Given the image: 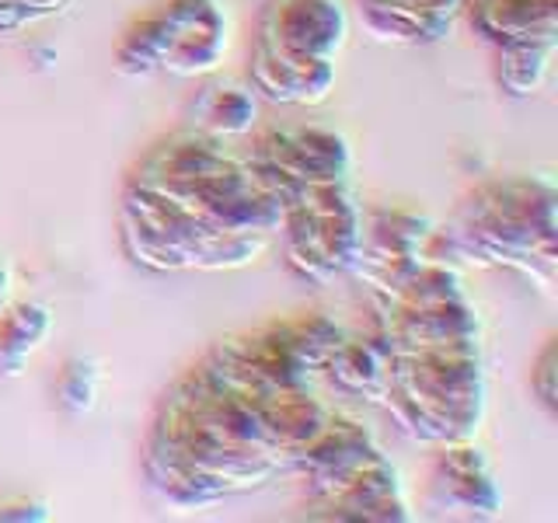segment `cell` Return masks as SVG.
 <instances>
[{
	"mask_svg": "<svg viewBox=\"0 0 558 523\" xmlns=\"http://www.w3.org/2000/svg\"><path fill=\"white\" fill-rule=\"evenodd\" d=\"M122 248L133 262L157 272H220L241 269L269 248L266 238H223L203 227L161 192L130 185L122 192Z\"/></svg>",
	"mask_w": 558,
	"mask_h": 523,
	"instance_id": "3",
	"label": "cell"
},
{
	"mask_svg": "<svg viewBox=\"0 0 558 523\" xmlns=\"http://www.w3.org/2000/svg\"><path fill=\"white\" fill-rule=\"evenodd\" d=\"M464 0H360L366 28L384 42L429 46L450 35Z\"/></svg>",
	"mask_w": 558,
	"mask_h": 523,
	"instance_id": "11",
	"label": "cell"
},
{
	"mask_svg": "<svg viewBox=\"0 0 558 523\" xmlns=\"http://www.w3.org/2000/svg\"><path fill=\"white\" fill-rule=\"evenodd\" d=\"M304 510H307L304 516L311 520H366V523L412 520L405 488H401L398 471L384 453L366 461L339 485H331L325 496L311 499Z\"/></svg>",
	"mask_w": 558,
	"mask_h": 523,
	"instance_id": "9",
	"label": "cell"
},
{
	"mask_svg": "<svg viewBox=\"0 0 558 523\" xmlns=\"http://www.w3.org/2000/svg\"><path fill=\"white\" fill-rule=\"evenodd\" d=\"M11 287H14L11 269H8V262L0 258V311H4V304L11 301Z\"/></svg>",
	"mask_w": 558,
	"mask_h": 523,
	"instance_id": "21",
	"label": "cell"
},
{
	"mask_svg": "<svg viewBox=\"0 0 558 523\" xmlns=\"http://www.w3.org/2000/svg\"><path fill=\"white\" fill-rule=\"evenodd\" d=\"M244 157H248L255 179L269 192H276V196L283 199V206L293 196V188L349 182V171H353L349 144L339 133L322 130V126L262 130Z\"/></svg>",
	"mask_w": 558,
	"mask_h": 523,
	"instance_id": "5",
	"label": "cell"
},
{
	"mask_svg": "<svg viewBox=\"0 0 558 523\" xmlns=\"http://www.w3.org/2000/svg\"><path fill=\"white\" fill-rule=\"evenodd\" d=\"M46 506L32 499H0V520H46Z\"/></svg>",
	"mask_w": 558,
	"mask_h": 523,
	"instance_id": "20",
	"label": "cell"
},
{
	"mask_svg": "<svg viewBox=\"0 0 558 523\" xmlns=\"http://www.w3.org/2000/svg\"><path fill=\"white\" fill-rule=\"evenodd\" d=\"M157 11L165 22L161 70L174 77H199L217 70L227 52V14L220 0H165Z\"/></svg>",
	"mask_w": 558,
	"mask_h": 523,
	"instance_id": "7",
	"label": "cell"
},
{
	"mask_svg": "<svg viewBox=\"0 0 558 523\" xmlns=\"http://www.w3.org/2000/svg\"><path fill=\"white\" fill-rule=\"evenodd\" d=\"M349 17L339 0H269L255 39L311 60H336L345 46Z\"/></svg>",
	"mask_w": 558,
	"mask_h": 523,
	"instance_id": "8",
	"label": "cell"
},
{
	"mask_svg": "<svg viewBox=\"0 0 558 523\" xmlns=\"http://www.w3.org/2000/svg\"><path fill=\"white\" fill-rule=\"evenodd\" d=\"M252 84L269 101L283 105H318L336 87V60H311L283 52L255 39L252 52Z\"/></svg>",
	"mask_w": 558,
	"mask_h": 523,
	"instance_id": "10",
	"label": "cell"
},
{
	"mask_svg": "<svg viewBox=\"0 0 558 523\" xmlns=\"http://www.w3.org/2000/svg\"><path fill=\"white\" fill-rule=\"evenodd\" d=\"M555 206L551 179L513 174L482 182L461 203L453 227L458 252L523 272L548 290L555 279Z\"/></svg>",
	"mask_w": 558,
	"mask_h": 523,
	"instance_id": "1",
	"label": "cell"
},
{
	"mask_svg": "<svg viewBox=\"0 0 558 523\" xmlns=\"http://www.w3.org/2000/svg\"><path fill=\"white\" fill-rule=\"evenodd\" d=\"M426 506L436 516H496L502 510V492L493 478L485 453L471 440L440 443L433 453Z\"/></svg>",
	"mask_w": 558,
	"mask_h": 523,
	"instance_id": "6",
	"label": "cell"
},
{
	"mask_svg": "<svg viewBox=\"0 0 558 523\" xmlns=\"http://www.w3.org/2000/svg\"><path fill=\"white\" fill-rule=\"evenodd\" d=\"M471 25L499 46L520 42H555L558 35V0H464Z\"/></svg>",
	"mask_w": 558,
	"mask_h": 523,
	"instance_id": "12",
	"label": "cell"
},
{
	"mask_svg": "<svg viewBox=\"0 0 558 523\" xmlns=\"http://www.w3.org/2000/svg\"><path fill=\"white\" fill-rule=\"evenodd\" d=\"M555 366H558V353H555V339L545 342V349L537 353L534 360V370H531V391L537 394V401L545 405L551 415L558 409V398H555Z\"/></svg>",
	"mask_w": 558,
	"mask_h": 523,
	"instance_id": "19",
	"label": "cell"
},
{
	"mask_svg": "<svg viewBox=\"0 0 558 523\" xmlns=\"http://www.w3.org/2000/svg\"><path fill=\"white\" fill-rule=\"evenodd\" d=\"M98 363L95 360H66L60 380H57V401L60 409L70 415H84L95 409V398H98Z\"/></svg>",
	"mask_w": 558,
	"mask_h": 523,
	"instance_id": "17",
	"label": "cell"
},
{
	"mask_svg": "<svg viewBox=\"0 0 558 523\" xmlns=\"http://www.w3.org/2000/svg\"><path fill=\"white\" fill-rule=\"evenodd\" d=\"M555 57V42H520L499 46V84L513 98L534 95L548 77V66Z\"/></svg>",
	"mask_w": 558,
	"mask_h": 523,
	"instance_id": "16",
	"label": "cell"
},
{
	"mask_svg": "<svg viewBox=\"0 0 558 523\" xmlns=\"http://www.w3.org/2000/svg\"><path fill=\"white\" fill-rule=\"evenodd\" d=\"M380 405L412 440L436 447L471 440L485 415L478 342H453L395 356L391 388Z\"/></svg>",
	"mask_w": 558,
	"mask_h": 523,
	"instance_id": "2",
	"label": "cell"
},
{
	"mask_svg": "<svg viewBox=\"0 0 558 523\" xmlns=\"http://www.w3.org/2000/svg\"><path fill=\"white\" fill-rule=\"evenodd\" d=\"M52 328V311L35 301H8L0 311V374H22Z\"/></svg>",
	"mask_w": 558,
	"mask_h": 523,
	"instance_id": "15",
	"label": "cell"
},
{
	"mask_svg": "<svg viewBox=\"0 0 558 523\" xmlns=\"http://www.w3.org/2000/svg\"><path fill=\"white\" fill-rule=\"evenodd\" d=\"M279 231L290 269L311 283H328L353 269L363 234V206L349 182L301 185L287 199Z\"/></svg>",
	"mask_w": 558,
	"mask_h": 523,
	"instance_id": "4",
	"label": "cell"
},
{
	"mask_svg": "<svg viewBox=\"0 0 558 523\" xmlns=\"http://www.w3.org/2000/svg\"><path fill=\"white\" fill-rule=\"evenodd\" d=\"M70 0H0V28H22L32 22H43V17L60 14Z\"/></svg>",
	"mask_w": 558,
	"mask_h": 523,
	"instance_id": "18",
	"label": "cell"
},
{
	"mask_svg": "<svg viewBox=\"0 0 558 523\" xmlns=\"http://www.w3.org/2000/svg\"><path fill=\"white\" fill-rule=\"evenodd\" d=\"M258 119V105L255 95L244 92V87L234 84H209L196 95V101L189 105V130H199L206 136L217 139H231V136H244L255 130Z\"/></svg>",
	"mask_w": 558,
	"mask_h": 523,
	"instance_id": "14",
	"label": "cell"
},
{
	"mask_svg": "<svg viewBox=\"0 0 558 523\" xmlns=\"http://www.w3.org/2000/svg\"><path fill=\"white\" fill-rule=\"evenodd\" d=\"M391 363L395 353L380 328H371L366 336H342L325 363V374L339 384L345 394L366 401H380L391 388Z\"/></svg>",
	"mask_w": 558,
	"mask_h": 523,
	"instance_id": "13",
	"label": "cell"
}]
</instances>
